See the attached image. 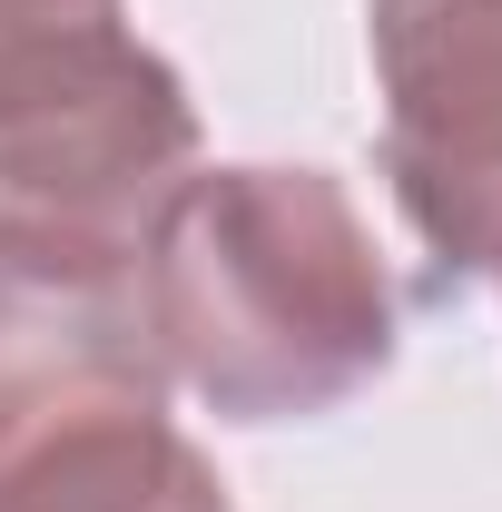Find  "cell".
<instances>
[{
  "label": "cell",
  "mask_w": 502,
  "mask_h": 512,
  "mask_svg": "<svg viewBox=\"0 0 502 512\" xmlns=\"http://www.w3.org/2000/svg\"><path fill=\"white\" fill-rule=\"evenodd\" d=\"M168 384L217 424H315L394 365V276L345 178L197 168L138 256Z\"/></svg>",
  "instance_id": "obj_1"
},
{
  "label": "cell",
  "mask_w": 502,
  "mask_h": 512,
  "mask_svg": "<svg viewBox=\"0 0 502 512\" xmlns=\"http://www.w3.org/2000/svg\"><path fill=\"white\" fill-rule=\"evenodd\" d=\"M384 178L443 276H502V0H365Z\"/></svg>",
  "instance_id": "obj_3"
},
{
  "label": "cell",
  "mask_w": 502,
  "mask_h": 512,
  "mask_svg": "<svg viewBox=\"0 0 502 512\" xmlns=\"http://www.w3.org/2000/svg\"><path fill=\"white\" fill-rule=\"evenodd\" d=\"M188 178L197 99L138 30H99L0 79V237L138 266Z\"/></svg>",
  "instance_id": "obj_2"
},
{
  "label": "cell",
  "mask_w": 502,
  "mask_h": 512,
  "mask_svg": "<svg viewBox=\"0 0 502 512\" xmlns=\"http://www.w3.org/2000/svg\"><path fill=\"white\" fill-rule=\"evenodd\" d=\"M99 30H128V0H0V79L60 60Z\"/></svg>",
  "instance_id": "obj_6"
},
{
  "label": "cell",
  "mask_w": 502,
  "mask_h": 512,
  "mask_svg": "<svg viewBox=\"0 0 502 512\" xmlns=\"http://www.w3.org/2000/svg\"><path fill=\"white\" fill-rule=\"evenodd\" d=\"M0 512H237V503L168 414H128V424L69 434L30 473H10Z\"/></svg>",
  "instance_id": "obj_5"
},
{
  "label": "cell",
  "mask_w": 502,
  "mask_h": 512,
  "mask_svg": "<svg viewBox=\"0 0 502 512\" xmlns=\"http://www.w3.org/2000/svg\"><path fill=\"white\" fill-rule=\"evenodd\" d=\"M128 414H168L138 266L0 237V483Z\"/></svg>",
  "instance_id": "obj_4"
}]
</instances>
